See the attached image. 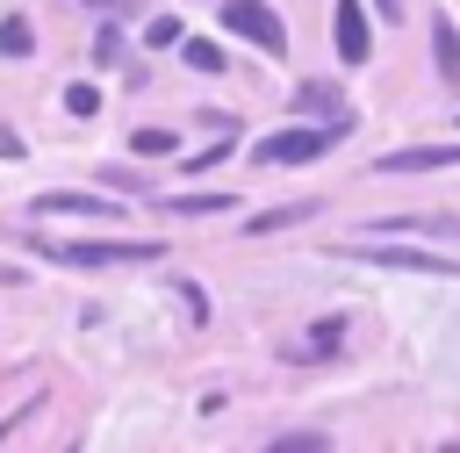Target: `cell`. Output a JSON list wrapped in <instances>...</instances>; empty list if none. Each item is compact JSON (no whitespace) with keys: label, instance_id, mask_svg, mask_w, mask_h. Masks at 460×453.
<instances>
[{"label":"cell","instance_id":"cell-18","mask_svg":"<svg viewBox=\"0 0 460 453\" xmlns=\"http://www.w3.org/2000/svg\"><path fill=\"white\" fill-rule=\"evenodd\" d=\"M180 302H187V316H194V324H208V295H201L194 280H180Z\"/></svg>","mask_w":460,"mask_h":453},{"label":"cell","instance_id":"cell-12","mask_svg":"<svg viewBox=\"0 0 460 453\" xmlns=\"http://www.w3.org/2000/svg\"><path fill=\"white\" fill-rule=\"evenodd\" d=\"M29 50H36L29 14H7V22H0V58H29Z\"/></svg>","mask_w":460,"mask_h":453},{"label":"cell","instance_id":"cell-20","mask_svg":"<svg viewBox=\"0 0 460 453\" xmlns=\"http://www.w3.org/2000/svg\"><path fill=\"white\" fill-rule=\"evenodd\" d=\"M381 7V22H402V0H374Z\"/></svg>","mask_w":460,"mask_h":453},{"label":"cell","instance_id":"cell-2","mask_svg":"<svg viewBox=\"0 0 460 453\" xmlns=\"http://www.w3.org/2000/svg\"><path fill=\"white\" fill-rule=\"evenodd\" d=\"M345 137H352V115H323V122H309V129H280V137H266L259 158H266V165H309V158H323V151L345 144Z\"/></svg>","mask_w":460,"mask_h":453},{"label":"cell","instance_id":"cell-7","mask_svg":"<svg viewBox=\"0 0 460 453\" xmlns=\"http://www.w3.org/2000/svg\"><path fill=\"white\" fill-rule=\"evenodd\" d=\"M29 209L36 216H101V223H122V201L115 194H36Z\"/></svg>","mask_w":460,"mask_h":453},{"label":"cell","instance_id":"cell-9","mask_svg":"<svg viewBox=\"0 0 460 453\" xmlns=\"http://www.w3.org/2000/svg\"><path fill=\"white\" fill-rule=\"evenodd\" d=\"M158 209H165V216H223V209H237V187H208V194H158Z\"/></svg>","mask_w":460,"mask_h":453},{"label":"cell","instance_id":"cell-10","mask_svg":"<svg viewBox=\"0 0 460 453\" xmlns=\"http://www.w3.org/2000/svg\"><path fill=\"white\" fill-rule=\"evenodd\" d=\"M431 65H438V79H460V29H453V14L431 22Z\"/></svg>","mask_w":460,"mask_h":453},{"label":"cell","instance_id":"cell-15","mask_svg":"<svg viewBox=\"0 0 460 453\" xmlns=\"http://www.w3.org/2000/svg\"><path fill=\"white\" fill-rule=\"evenodd\" d=\"M144 43H151V50H172V43H180V14H158V22L144 29Z\"/></svg>","mask_w":460,"mask_h":453},{"label":"cell","instance_id":"cell-17","mask_svg":"<svg viewBox=\"0 0 460 453\" xmlns=\"http://www.w3.org/2000/svg\"><path fill=\"white\" fill-rule=\"evenodd\" d=\"M65 108H72V115H93V108H101V93L79 79V86H65Z\"/></svg>","mask_w":460,"mask_h":453},{"label":"cell","instance_id":"cell-13","mask_svg":"<svg viewBox=\"0 0 460 453\" xmlns=\"http://www.w3.org/2000/svg\"><path fill=\"white\" fill-rule=\"evenodd\" d=\"M129 144H137L144 158H158V151H180V129H158V122H151V129H137Z\"/></svg>","mask_w":460,"mask_h":453},{"label":"cell","instance_id":"cell-19","mask_svg":"<svg viewBox=\"0 0 460 453\" xmlns=\"http://www.w3.org/2000/svg\"><path fill=\"white\" fill-rule=\"evenodd\" d=\"M0 158H22V137L14 129H0Z\"/></svg>","mask_w":460,"mask_h":453},{"label":"cell","instance_id":"cell-21","mask_svg":"<svg viewBox=\"0 0 460 453\" xmlns=\"http://www.w3.org/2000/svg\"><path fill=\"white\" fill-rule=\"evenodd\" d=\"M79 7H122V0H79Z\"/></svg>","mask_w":460,"mask_h":453},{"label":"cell","instance_id":"cell-14","mask_svg":"<svg viewBox=\"0 0 460 453\" xmlns=\"http://www.w3.org/2000/svg\"><path fill=\"white\" fill-rule=\"evenodd\" d=\"M230 151H237V122H223V137H216V144H208V151H194V158H187V165H223V158H230Z\"/></svg>","mask_w":460,"mask_h":453},{"label":"cell","instance_id":"cell-4","mask_svg":"<svg viewBox=\"0 0 460 453\" xmlns=\"http://www.w3.org/2000/svg\"><path fill=\"white\" fill-rule=\"evenodd\" d=\"M345 259H367V266H395V273H438V280H460V259H438V252H410V244H338Z\"/></svg>","mask_w":460,"mask_h":453},{"label":"cell","instance_id":"cell-11","mask_svg":"<svg viewBox=\"0 0 460 453\" xmlns=\"http://www.w3.org/2000/svg\"><path fill=\"white\" fill-rule=\"evenodd\" d=\"M309 216H316V201H288V209L252 216V223H244V237H273V230H295V223H309Z\"/></svg>","mask_w":460,"mask_h":453},{"label":"cell","instance_id":"cell-5","mask_svg":"<svg viewBox=\"0 0 460 453\" xmlns=\"http://www.w3.org/2000/svg\"><path fill=\"white\" fill-rule=\"evenodd\" d=\"M331 43H338L345 65H367V58H374V29H367V7H359V0H338V7H331Z\"/></svg>","mask_w":460,"mask_h":453},{"label":"cell","instance_id":"cell-6","mask_svg":"<svg viewBox=\"0 0 460 453\" xmlns=\"http://www.w3.org/2000/svg\"><path fill=\"white\" fill-rule=\"evenodd\" d=\"M453 165H460V144H402L374 158V173H453Z\"/></svg>","mask_w":460,"mask_h":453},{"label":"cell","instance_id":"cell-16","mask_svg":"<svg viewBox=\"0 0 460 453\" xmlns=\"http://www.w3.org/2000/svg\"><path fill=\"white\" fill-rule=\"evenodd\" d=\"M180 50H187L194 72H223V50H216V43H180Z\"/></svg>","mask_w":460,"mask_h":453},{"label":"cell","instance_id":"cell-22","mask_svg":"<svg viewBox=\"0 0 460 453\" xmlns=\"http://www.w3.org/2000/svg\"><path fill=\"white\" fill-rule=\"evenodd\" d=\"M453 129H460V122H453Z\"/></svg>","mask_w":460,"mask_h":453},{"label":"cell","instance_id":"cell-3","mask_svg":"<svg viewBox=\"0 0 460 453\" xmlns=\"http://www.w3.org/2000/svg\"><path fill=\"white\" fill-rule=\"evenodd\" d=\"M216 14H223V29H230V36H244V43L273 50V58L288 50V22H280V14L266 7V0H223Z\"/></svg>","mask_w":460,"mask_h":453},{"label":"cell","instance_id":"cell-8","mask_svg":"<svg viewBox=\"0 0 460 453\" xmlns=\"http://www.w3.org/2000/svg\"><path fill=\"white\" fill-rule=\"evenodd\" d=\"M288 108H295V115H352V108H345V93H338L331 79H302V86L288 93Z\"/></svg>","mask_w":460,"mask_h":453},{"label":"cell","instance_id":"cell-1","mask_svg":"<svg viewBox=\"0 0 460 453\" xmlns=\"http://www.w3.org/2000/svg\"><path fill=\"white\" fill-rule=\"evenodd\" d=\"M36 259H58V266H144V259H158L165 244H151V237H93V244H50V237H22Z\"/></svg>","mask_w":460,"mask_h":453}]
</instances>
